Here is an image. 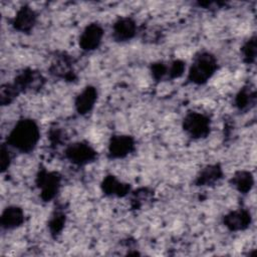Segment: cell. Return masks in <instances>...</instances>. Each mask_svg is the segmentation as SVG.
<instances>
[{
    "label": "cell",
    "instance_id": "277c9868",
    "mask_svg": "<svg viewBox=\"0 0 257 257\" xmlns=\"http://www.w3.org/2000/svg\"><path fill=\"white\" fill-rule=\"evenodd\" d=\"M36 185L40 190V198L44 202L53 200L59 192L61 186V176L54 171L39 169L36 175Z\"/></svg>",
    "mask_w": 257,
    "mask_h": 257
},
{
    "label": "cell",
    "instance_id": "44dd1931",
    "mask_svg": "<svg viewBox=\"0 0 257 257\" xmlns=\"http://www.w3.org/2000/svg\"><path fill=\"white\" fill-rule=\"evenodd\" d=\"M241 52H242L243 60L246 63L250 64L255 61V57H256V38H255V36H252L243 44V46L241 48Z\"/></svg>",
    "mask_w": 257,
    "mask_h": 257
},
{
    "label": "cell",
    "instance_id": "52a82bcc",
    "mask_svg": "<svg viewBox=\"0 0 257 257\" xmlns=\"http://www.w3.org/2000/svg\"><path fill=\"white\" fill-rule=\"evenodd\" d=\"M103 34V28L97 22L87 24L79 36V47L84 51L95 50L99 47Z\"/></svg>",
    "mask_w": 257,
    "mask_h": 257
},
{
    "label": "cell",
    "instance_id": "7a4b0ae2",
    "mask_svg": "<svg viewBox=\"0 0 257 257\" xmlns=\"http://www.w3.org/2000/svg\"><path fill=\"white\" fill-rule=\"evenodd\" d=\"M217 69V58L209 51H200L193 58L188 72V80L198 85L205 84Z\"/></svg>",
    "mask_w": 257,
    "mask_h": 257
},
{
    "label": "cell",
    "instance_id": "8fae6325",
    "mask_svg": "<svg viewBox=\"0 0 257 257\" xmlns=\"http://www.w3.org/2000/svg\"><path fill=\"white\" fill-rule=\"evenodd\" d=\"M25 220V215L24 211L15 205L12 206H7L0 218V224L2 229L5 230H13L18 227H20Z\"/></svg>",
    "mask_w": 257,
    "mask_h": 257
},
{
    "label": "cell",
    "instance_id": "5bb4252c",
    "mask_svg": "<svg viewBox=\"0 0 257 257\" xmlns=\"http://www.w3.org/2000/svg\"><path fill=\"white\" fill-rule=\"evenodd\" d=\"M40 81L41 75L37 71L31 68H25L16 75L13 84L15 85L19 93H21L37 86L38 84H40Z\"/></svg>",
    "mask_w": 257,
    "mask_h": 257
},
{
    "label": "cell",
    "instance_id": "ac0fdd59",
    "mask_svg": "<svg viewBox=\"0 0 257 257\" xmlns=\"http://www.w3.org/2000/svg\"><path fill=\"white\" fill-rule=\"evenodd\" d=\"M51 70L53 73H55L59 77L64 78L65 80L72 81L75 79V75L71 69V64L69 62V59L65 56H62L56 62V64H53Z\"/></svg>",
    "mask_w": 257,
    "mask_h": 257
},
{
    "label": "cell",
    "instance_id": "2e32d148",
    "mask_svg": "<svg viewBox=\"0 0 257 257\" xmlns=\"http://www.w3.org/2000/svg\"><path fill=\"white\" fill-rule=\"evenodd\" d=\"M232 186L242 194H247L253 187L254 179L250 172L248 171H238L236 172L230 180Z\"/></svg>",
    "mask_w": 257,
    "mask_h": 257
},
{
    "label": "cell",
    "instance_id": "5b68a950",
    "mask_svg": "<svg viewBox=\"0 0 257 257\" xmlns=\"http://www.w3.org/2000/svg\"><path fill=\"white\" fill-rule=\"evenodd\" d=\"M64 156L75 166H85L96 160L97 152L86 142H76L65 149Z\"/></svg>",
    "mask_w": 257,
    "mask_h": 257
},
{
    "label": "cell",
    "instance_id": "6da1fadb",
    "mask_svg": "<svg viewBox=\"0 0 257 257\" xmlns=\"http://www.w3.org/2000/svg\"><path fill=\"white\" fill-rule=\"evenodd\" d=\"M40 140V130L32 118H21L7 136L6 144L23 154L34 151Z\"/></svg>",
    "mask_w": 257,
    "mask_h": 257
},
{
    "label": "cell",
    "instance_id": "8992f818",
    "mask_svg": "<svg viewBox=\"0 0 257 257\" xmlns=\"http://www.w3.org/2000/svg\"><path fill=\"white\" fill-rule=\"evenodd\" d=\"M136 149V141L128 135H114L110 138L107 148L109 159H123Z\"/></svg>",
    "mask_w": 257,
    "mask_h": 257
},
{
    "label": "cell",
    "instance_id": "cb8c5ba5",
    "mask_svg": "<svg viewBox=\"0 0 257 257\" xmlns=\"http://www.w3.org/2000/svg\"><path fill=\"white\" fill-rule=\"evenodd\" d=\"M10 163H11V157H10V153L8 151V145L2 144V146H1V162H0L2 173H4L9 168Z\"/></svg>",
    "mask_w": 257,
    "mask_h": 257
},
{
    "label": "cell",
    "instance_id": "7402d4cb",
    "mask_svg": "<svg viewBox=\"0 0 257 257\" xmlns=\"http://www.w3.org/2000/svg\"><path fill=\"white\" fill-rule=\"evenodd\" d=\"M186 68V63L183 60L177 59L168 64V78L175 79L183 75Z\"/></svg>",
    "mask_w": 257,
    "mask_h": 257
},
{
    "label": "cell",
    "instance_id": "3957f363",
    "mask_svg": "<svg viewBox=\"0 0 257 257\" xmlns=\"http://www.w3.org/2000/svg\"><path fill=\"white\" fill-rule=\"evenodd\" d=\"M183 128L185 133L192 139H204L210 134V117L198 111H189L186 113L183 119Z\"/></svg>",
    "mask_w": 257,
    "mask_h": 257
},
{
    "label": "cell",
    "instance_id": "ba28073f",
    "mask_svg": "<svg viewBox=\"0 0 257 257\" xmlns=\"http://www.w3.org/2000/svg\"><path fill=\"white\" fill-rule=\"evenodd\" d=\"M37 20L36 12L29 5H22L11 20L12 27L21 33H29Z\"/></svg>",
    "mask_w": 257,
    "mask_h": 257
},
{
    "label": "cell",
    "instance_id": "4fadbf2b",
    "mask_svg": "<svg viewBox=\"0 0 257 257\" xmlns=\"http://www.w3.org/2000/svg\"><path fill=\"white\" fill-rule=\"evenodd\" d=\"M101 191L105 196L108 197H124L131 191V185L122 183L112 175L104 177L101 182Z\"/></svg>",
    "mask_w": 257,
    "mask_h": 257
},
{
    "label": "cell",
    "instance_id": "603a6c76",
    "mask_svg": "<svg viewBox=\"0 0 257 257\" xmlns=\"http://www.w3.org/2000/svg\"><path fill=\"white\" fill-rule=\"evenodd\" d=\"M152 75L156 80H162L164 77H168V64L165 62H156L151 66Z\"/></svg>",
    "mask_w": 257,
    "mask_h": 257
},
{
    "label": "cell",
    "instance_id": "7c38bea8",
    "mask_svg": "<svg viewBox=\"0 0 257 257\" xmlns=\"http://www.w3.org/2000/svg\"><path fill=\"white\" fill-rule=\"evenodd\" d=\"M96 99H97L96 88L94 86L87 85L75 97L74 106H75L76 111L81 115L88 113L93 108Z\"/></svg>",
    "mask_w": 257,
    "mask_h": 257
},
{
    "label": "cell",
    "instance_id": "d4e9b609",
    "mask_svg": "<svg viewBox=\"0 0 257 257\" xmlns=\"http://www.w3.org/2000/svg\"><path fill=\"white\" fill-rule=\"evenodd\" d=\"M49 139H50V142L55 145V144H59L61 143V139H62V134L59 130H51L50 133H49Z\"/></svg>",
    "mask_w": 257,
    "mask_h": 257
},
{
    "label": "cell",
    "instance_id": "9c48e42d",
    "mask_svg": "<svg viewBox=\"0 0 257 257\" xmlns=\"http://www.w3.org/2000/svg\"><path fill=\"white\" fill-rule=\"evenodd\" d=\"M137 23L132 17H120L112 25V38L116 42L133 39L137 34Z\"/></svg>",
    "mask_w": 257,
    "mask_h": 257
},
{
    "label": "cell",
    "instance_id": "30bf717a",
    "mask_svg": "<svg viewBox=\"0 0 257 257\" xmlns=\"http://www.w3.org/2000/svg\"><path fill=\"white\" fill-rule=\"evenodd\" d=\"M223 223L230 231L245 230L251 223V215L245 209L234 210L223 217Z\"/></svg>",
    "mask_w": 257,
    "mask_h": 257
},
{
    "label": "cell",
    "instance_id": "e0dca14e",
    "mask_svg": "<svg viewBox=\"0 0 257 257\" xmlns=\"http://www.w3.org/2000/svg\"><path fill=\"white\" fill-rule=\"evenodd\" d=\"M65 221H66V215L64 210L58 207L54 209L48 221V229L50 234L53 237H56L61 233L62 229L64 228Z\"/></svg>",
    "mask_w": 257,
    "mask_h": 257
},
{
    "label": "cell",
    "instance_id": "ffe728a7",
    "mask_svg": "<svg viewBox=\"0 0 257 257\" xmlns=\"http://www.w3.org/2000/svg\"><path fill=\"white\" fill-rule=\"evenodd\" d=\"M19 91L13 83H5L0 89V102L2 105L10 104L18 95Z\"/></svg>",
    "mask_w": 257,
    "mask_h": 257
},
{
    "label": "cell",
    "instance_id": "9a60e30c",
    "mask_svg": "<svg viewBox=\"0 0 257 257\" xmlns=\"http://www.w3.org/2000/svg\"><path fill=\"white\" fill-rule=\"evenodd\" d=\"M223 178V170L219 164L208 165L200 171L195 179L196 186H212Z\"/></svg>",
    "mask_w": 257,
    "mask_h": 257
},
{
    "label": "cell",
    "instance_id": "d6986e66",
    "mask_svg": "<svg viewBox=\"0 0 257 257\" xmlns=\"http://www.w3.org/2000/svg\"><path fill=\"white\" fill-rule=\"evenodd\" d=\"M255 90H251L249 87H243L235 97V105L240 110L249 108L251 104L255 102Z\"/></svg>",
    "mask_w": 257,
    "mask_h": 257
}]
</instances>
